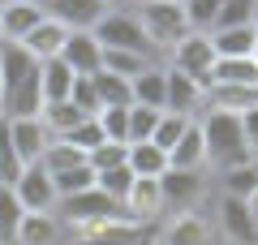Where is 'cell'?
Here are the masks:
<instances>
[{"mask_svg": "<svg viewBox=\"0 0 258 245\" xmlns=\"http://www.w3.org/2000/svg\"><path fill=\"white\" fill-rule=\"evenodd\" d=\"M198 129H203V142H207V168H228V163H241L249 159V142L241 134V116L237 112H215V108H203L198 112Z\"/></svg>", "mask_w": 258, "mask_h": 245, "instance_id": "obj_1", "label": "cell"}, {"mask_svg": "<svg viewBox=\"0 0 258 245\" xmlns=\"http://www.w3.org/2000/svg\"><path fill=\"white\" fill-rule=\"evenodd\" d=\"M159 194H164V211L207 207L211 194H215L211 168H164L159 172Z\"/></svg>", "mask_w": 258, "mask_h": 245, "instance_id": "obj_2", "label": "cell"}, {"mask_svg": "<svg viewBox=\"0 0 258 245\" xmlns=\"http://www.w3.org/2000/svg\"><path fill=\"white\" fill-rule=\"evenodd\" d=\"M155 245H220V232H215L207 207L164 211L155 224Z\"/></svg>", "mask_w": 258, "mask_h": 245, "instance_id": "obj_3", "label": "cell"}, {"mask_svg": "<svg viewBox=\"0 0 258 245\" xmlns=\"http://www.w3.org/2000/svg\"><path fill=\"white\" fill-rule=\"evenodd\" d=\"M91 35L99 39L103 47H129V52H142V56H151V60H164V56H159V47L147 39L142 22L134 18V9H116V5H112V9L95 22Z\"/></svg>", "mask_w": 258, "mask_h": 245, "instance_id": "obj_4", "label": "cell"}, {"mask_svg": "<svg viewBox=\"0 0 258 245\" xmlns=\"http://www.w3.org/2000/svg\"><path fill=\"white\" fill-rule=\"evenodd\" d=\"M211 224L224 245H258V215L245 198L232 194H211Z\"/></svg>", "mask_w": 258, "mask_h": 245, "instance_id": "obj_5", "label": "cell"}, {"mask_svg": "<svg viewBox=\"0 0 258 245\" xmlns=\"http://www.w3.org/2000/svg\"><path fill=\"white\" fill-rule=\"evenodd\" d=\"M134 18L142 22V30H147V39L159 47V56L168 52V47L176 43V39L185 35V13L181 5H172V0H138L134 5Z\"/></svg>", "mask_w": 258, "mask_h": 245, "instance_id": "obj_6", "label": "cell"}, {"mask_svg": "<svg viewBox=\"0 0 258 245\" xmlns=\"http://www.w3.org/2000/svg\"><path fill=\"white\" fill-rule=\"evenodd\" d=\"M164 65L176 69V73H189L194 82H203V91H207V73H211V65H215L211 30H185V35L164 52Z\"/></svg>", "mask_w": 258, "mask_h": 245, "instance_id": "obj_7", "label": "cell"}, {"mask_svg": "<svg viewBox=\"0 0 258 245\" xmlns=\"http://www.w3.org/2000/svg\"><path fill=\"white\" fill-rule=\"evenodd\" d=\"M56 215H60V224L69 228V232H78V228L95 224V219L103 215H116L120 202H112L108 194L99 190V185H91V190H78V194H64V198H56Z\"/></svg>", "mask_w": 258, "mask_h": 245, "instance_id": "obj_8", "label": "cell"}, {"mask_svg": "<svg viewBox=\"0 0 258 245\" xmlns=\"http://www.w3.org/2000/svg\"><path fill=\"white\" fill-rule=\"evenodd\" d=\"M13 194L26 211H52L56 207V185H52V172H47L43 163H22L18 181H13Z\"/></svg>", "mask_w": 258, "mask_h": 245, "instance_id": "obj_9", "label": "cell"}, {"mask_svg": "<svg viewBox=\"0 0 258 245\" xmlns=\"http://www.w3.org/2000/svg\"><path fill=\"white\" fill-rule=\"evenodd\" d=\"M120 211H125L134 224H159L164 215V194H159V176H134L129 194L120 198Z\"/></svg>", "mask_w": 258, "mask_h": 245, "instance_id": "obj_10", "label": "cell"}, {"mask_svg": "<svg viewBox=\"0 0 258 245\" xmlns=\"http://www.w3.org/2000/svg\"><path fill=\"white\" fill-rule=\"evenodd\" d=\"M69 241V228L60 224L56 211H26L18 224V236L13 245H64Z\"/></svg>", "mask_w": 258, "mask_h": 245, "instance_id": "obj_11", "label": "cell"}, {"mask_svg": "<svg viewBox=\"0 0 258 245\" xmlns=\"http://www.w3.org/2000/svg\"><path fill=\"white\" fill-rule=\"evenodd\" d=\"M0 116H5V112H0ZM5 120H9V142H13V151H18V159L35 163L39 155H43V146L52 142L47 125L39 116H5Z\"/></svg>", "mask_w": 258, "mask_h": 245, "instance_id": "obj_12", "label": "cell"}, {"mask_svg": "<svg viewBox=\"0 0 258 245\" xmlns=\"http://www.w3.org/2000/svg\"><path fill=\"white\" fill-rule=\"evenodd\" d=\"M64 39H69V26H64V22H56L52 13H43V18H39L35 26H30L26 35L18 39V43L26 47V52L35 56V60H52V56H60Z\"/></svg>", "mask_w": 258, "mask_h": 245, "instance_id": "obj_13", "label": "cell"}, {"mask_svg": "<svg viewBox=\"0 0 258 245\" xmlns=\"http://www.w3.org/2000/svg\"><path fill=\"white\" fill-rule=\"evenodd\" d=\"M43 9L69 30H95V22L112 9V0H43Z\"/></svg>", "mask_w": 258, "mask_h": 245, "instance_id": "obj_14", "label": "cell"}, {"mask_svg": "<svg viewBox=\"0 0 258 245\" xmlns=\"http://www.w3.org/2000/svg\"><path fill=\"white\" fill-rule=\"evenodd\" d=\"M99 56H103V43L91 35V30H69V39H64V47H60V60L69 65L78 78L99 69Z\"/></svg>", "mask_w": 258, "mask_h": 245, "instance_id": "obj_15", "label": "cell"}, {"mask_svg": "<svg viewBox=\"0 0 258 245\" xmlns=\"http://www.w3.org/2000/svg\"><path fill=\"white\" fill-rule=\"evenodd\" d=\"M164 108H168V112H181V116H198V112H203V82H194L189 73L168 69Z\"/></svg>", "mask_w": 258, "mask_h": 245, "instance_id": "obj_16", "label": "cell"}, {"mask_svg": "<svg viewBox=\"0 0 258 245\" xmlns=\"http://www.w3.org/2000/svg\"><path fill=\"white\" fill-rule=\"evenodd\" d=\"M164 91H168V65H164V60L142 65V69L129 78V95H134V103H147V108H164Z\"/></svg>", "mask_w": 258, "mask_h": 245, "instance_id": "obj_17", "label": "cell"}, {"mask_svg": "<svg viewBox=\"0 0 258 245\" xmlns=\"http://www.w3.org/2000/svg\"><path fill=\"white\" fill-rule=\"evenodd\" d=\"M43 0H0V35L18 43L39 18H43Z\"/></svg>", "mask_w": 258, "mask_h": 245, "instance_id": "obj_18", "label": "cell"}, {"mask_svg": "<svg viewBox=\"0 0 258 245\" xmlns=\"http://www.w3.org/2000/svg\"><path fill=\"white\" fill-rule=\"evenodd\" d=\"M211 181H215V194H232V198L249 202V194L258 190V168L249 159H241V163H228V168H215Z\"/></svg>", "mask_w": 258, "mask_h": 245, "instance_id": "obj_19", "label": "cell"}, {"mask_svg": "<svg viewBox=\"0 0 258 245\" xmlns=\"http://www.w3.org/2000/svg\"><path fill=\"white\" fill-rule=\"evenodd\" d=\"M168 168H207V142H203L198 120H189L185 134L168 146Z\"/></svg>", "mask_w": 258, "mask_h": 245, "instance_id": "obj_20", "label": "cell"}, {"mask_svg": "<svg viewBox=\"0 0 258 245\" xmlns=\"http://www.w3.org/2000/svg\"><path fill=\"white\" fill-rule=\"evenodd\" d=\"M211 82H224V86H258L254 56H215L211 73H207V86Z\"/></svg>", "mask_w": 258, "mask_h": 245, "instance_id": "obj_21", "label": "cell"}, {"mask_svg": "<svg viewBox=\"0 0 258 245\" xmlns=\"http://www.w3.org/2000/svg\"><path fill=\"white\" fill-rule=\"evenodd\" d=\"M249 103H258V86H224V82H211L203 91V108H215V112H245Z\"/></svg>", "mask_w": 258, "mask_h": 245, "instance_id": "obj_22", "label": "cell"}, {"mask_svg": "<svg viewBox=\"0 0 258 245\" xmlns=\"http://www.w3.org/2000/svg\"><path fill=\"white\" fill-rule=\"evenodd\" d=\"M125 163L134 176H159L168 168V151L164 146H155L151 138H142V142H125Z\"/></svg>", "mask_w": 258, "mask_h": 245, "instance_id": "obj_23", "label": "cell"}, {"mask_svg": "<svg viewBox=\"0 0 258 245\" xmlns=\"http://www.w3.org/2000/svg\"><path fill=\"white\" fill-rule=\"evenodd\" d=\"M74 78H78V73L69 69L60 56H52V60H39V91H43V103H47V99H69V91H74Z\"/></svg>", "mask_w": 258, "mask_h": 245, "instance_id": "obj_24", "label": "cell"}, {"mask_svg": "<svg viewBox=\"0 0 258 245\" xmlns=\"http://www.w3.org/2000/svg\"><path fill=\"white\" fill-rule=\"evenodd\" d=\"M91 82H95V99H99V108H129V103H134V95H129V78H120V73L95 69Z\"/></svg>", "mask_w": 258, "mask_h": 245, "instance_id": "obj_25", "label": "cell"}, {"mask_svg": "<svg viewBox=\"0 0 258 245\" xmlns=\"http://www.w3.org/2000/svg\"><path fill=\"white\" fill-rule=\"evenodd\" d=\"M82 116H86V112L78 108L74 99H47L43 108H39V120H43V125H47V134H52V138L69 134V129H74V125H78V120H82Z\"/></svg>", "mask_w": 258, "mask_h": 245, "instance_id": "obj_26", "label": "cell"}, {"mask_svg": "<svg viewBox=\"0 0 258 245\" xmlns=\"http://www.w3.org/2000/svg\"><path fill=\"white\" fill-rule=\"evenodd\" d=\"M215 56H249L254 47V26H215L211 30Z\"/></svg>", "mask_w": 258, "mask_h": 245, "instance_id": "obj_27", "label": "cell"}, {"mask_svg": "<svg viewBox=\"0 0 258 245\" xmlns=\"http://www.w3.org/2000/svg\"><path fill=\"white\" fill-rule=\"evenodd\" d=\"M39 163H43L47 172H60V168H74V163H86V151L74 142H64V138H52V142L43 146V155H39Z\"/></svg>", "mask_w": 258, "mask_h": 245, "instance_id": "obj_28", "label": "cell"}, {"mask_svg": "<svg viewBox=\"0 0 258 245\" xmlns=\"http://www.w3.org/2000/svg\"><path fill=\"white\" fill-rule=\"evenodd\" d=\"M22 215H26V207L18 202L13 185H0V245H13V236H18V224H22Z\"/></svg>", "mask_w": 258, "mask_h": 245, "instance_id": "obj_29", "label": "cell"}, {"mask_svg": "<svg viewBox=\"0 0 258 245\" xmlns=\"http://www.w3.org/2000/svg\"><path fill=\"white\" fill-rule=\"evenodd\" d=\"M142 65H151V56L129 52V47H103V56H99V69L120 73V78H134V73H138Z\"/></svg>", "mask_w": 258, "mask_h": 245, "instance_id": "obj_30", "label": "cell"}, {"mask_svg": "<svg viewBox=\"0 0 258 245\" xmlns=\"http://www.w3.org/2000/svg\"><path fill=\"white\" fill-rule=\"evenodd\" d=\"M220 9H224V0H181V13H185L189 30H215Z\"/></svg>", "mask_w": 258, "mask_h": 245, "instance_id": "obj_31", "label": "cell"}, {"mask_svg": "<svg viewBox=\"0 0 258 245\" xmlns=\"http://www.w3.org/2000/svg\"><path fill=\"white\" fill-rule=\"evenodd\" d=\"M52 185H56V198H64V194H78V190H91V185H95V168H91V163L60 168V172H52Z\"/></svg>", "mask_w": 258, "mask_h": 245, "instance_id": "obj_32", "label": "cell"}, {"mask_svg": "<svg viewBox=\"0 0 258 245\" xmlns=\"http://www.w3.org/2000/svg\"><path fill=\"white\" fill-rule=\"evenodd\" d=\"M95 185H99L112 202H120L129 194V185H134V172H129V163H112V168H99V172H95Z\"/></svg>", "mask_w": 258, "mask_h": 245, "instance_id": "obj_33", "label": "cell"}, {"mask_svg": "<svg viewBox=\"0 0 258 245\" xmlns=\"http://www.w3.org/2000/svg\"><path fill=\"white\" fill-rule=\"evenodd\" d=\"M159 112L164 108H147V103H129V125H125V142H142V138H151V129H155Z\"/></svg>", "mask_w": 258, "mask_h": 245, "instance_id": "obj_34", "label": "cell"}, {"mask_svg": "<svg viewBox=\"0 0 258 245\" xmlns=\"http://www.w3.org/2000/svg\"><path fill=\"white\" fill-rule=\"evenodd\" d=\"M189 120H194V116H181V112H168V108H164V112H159V120H155V129H151V142L168 151V146L185 134V125H189Z\"/></svg>", "mask_w": 258, "mask_h": 245, "instance_id": "obj_35", "label": "cell"}, {"mask_svg": "<svg viewBox=\"0 0 258 245\" xmlns=\"http://www.w3.org/2000/svg\"><path fill=\"white\" fill-rule=\"evenodd\" d=\"M86 163H91L95 172H99V168H112V163H125V142H112V138L95 142L91 151H86Z\"/></svg>", "mask_w": 258, "mask_h": 245, "instance_id": "obj_36", "label": "cell"}, {"mask_svg": "<svg viewBox=\"0 0 258 245\" xmlns=\"http://www.w3.org/2000/svg\"><path fill=\"white\" fill-rule=\"evenodd\" d=\"M60 138H64V142H74V146H82V151H91L95 142H103V129H99V120H95V116H82L69 134H60Z\"/></svg>", "mask_w": 258, "mask_h": 245, "instance_id": "obj_37", "label": "cell"}, {"mask_svg": "<svg viewBox=\"0 0 258 245\" xmlns=\"http://www.w3.org/2000/svg\"><path fill=\"white\" fill-rule=\"evenodd\" d=\"M125 112H129V108H99V112H95V120H99L103 138H112V142H125V125H129Z\"/></svg>", "mask_w": 258, "mask_h": 245, "instance_id": "obj_38", "label": "cell"}, {"mask_svg": "<svg viewBox=\"0 0 258 245\" xmlns=\"http://www.w3.org/2000/svg\"><path fill=\"white\" fill-rule=\"evenodd\" d=\"M69 99H74L78 108L86 112V116H95V112H99V99H95V82H91V73L74 78V91H69Z\"/></svg>", "mask_w": 258, "mask_h": 245, "instance_id": "obj_39", "label": "cell"}, {"mask_svg": "<svg viewBox=\"0 0 258 245\" xmlns=\"http://www.w3.org/2000/svg\"><path fill=\"white\" fill-rule=\"evenodd\" d=\"M249 5H254V0H224L215 26H249Z\"/></svg>", "mask_w": 258, "mask_h": 245, "instance_id": "obj_40", "label": "cell"}, {"mask_svg": "<svg viewBox=\"0 0 258 245\" xmlns=\"http://www.w3.org/2000/svg\"><path fill=\"white\" fill-rule=\"evenodd\" d=\"M237 116H241V134H245V142L258 146V103H249V108L237 112Z\"/></svg>", "mask_w": 258, "mask_h": 245, "instance_id": "obj_41", "label": "cell"}, {"mask_svg": "<svg viewBox=\"0 0 258 245\" xmlns=\"http://www.w3.org/2000/svg\"><path fill=\"white\" fill-rule=\"evenodd\" d=\"M249 26L258 30V0H254V5H249Z\"/></svg>", "mask_w": 258, "mask_h": 245, "instance_id": "obj_42", "label": "cell"}, {"mask_svg": "<svg viewBox=\"0 0 258 245\" xmlns=\"http://www.w3.org/2000/svg\"><path fill=\"white\" fill-rule=\"evenodd\" d=\"M249 211H254V215H258V190L249 194Z\"/></svg>", "mask_w": 258, "mask_h": 245, "instance_id": "obj_43", "label": "cell"}, {"mask_svg": "<svg viewBox=\"0 0 258 245\" xmlns=\"http://www.w3.org/2000/svg\"><path fill=\"white\" fill-rule=\"evenodd\" d=\"M249 56H254V65H258V30H254V47H249Z\"/></svg>", "mask_w": 258, "mask_h": 245, "instance_id": "obj_44", "label": "cell"}, {"mask_svg": "<svg viewBox=\"0 0 258 245\" xmlns=\"http://www.w3.org/2000/svg\"><path fill=\"white\" fill-rule=\"evenodd\" d=\"M249 163H254V168H258V146H249Z\"/></svg>", "mask_w": 258, "mask_h": 245, "instance_id": "obj_45", "label": "cell"}, {"mask_svg": "<svg viewBox=\"0 0 258 245\" xmlns=\"http://www.w3.org/2000/svg\"><path fill=\"white\" fill-rule=\"evenodd\" d=\"M64 245H91V241H82V236H69V241H64Z\"/></svg>", "mask_w": 258, "mask_h": 245, "instance_id": "obj_46", "label": "cell"}, {"mask_svg": "<svg viewBox=\"0 0 258 245\" xmlns=\"http://www.w3.org/2000/svg\"><path fill=\"white\" fill-rule=\"evenodd\" d=\"M0 39H5V35H0Z\"/></svg>", "mask_w": 258, "mask_h": 245, "instance_id": "obj_47", "label": "cell"}, {"mask_svg": "<svg viewBox=\"0 0 258 245\" xmlns=\"http://www.w3.org/2000/svg\"><path fill=\"white\" fill-rule=\"evenodd\" d=\"M220 245H224V241H220Z\"/></svg>", "mask_w": 258, "mask_h": 245, "instance_id": "obj_48", "label": "cell"}]
</instances>
